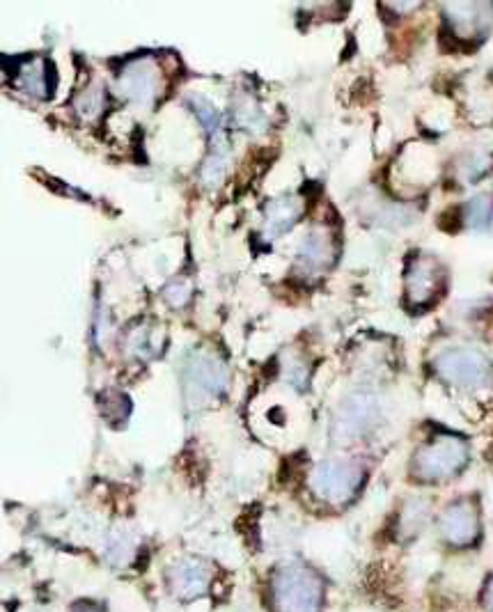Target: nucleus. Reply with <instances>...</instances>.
<instances>
[{
	"label": "nucleus",
	"mask_w": 493,
	"mask_h": 612,
	"mask_svg": "<svg viewBox=\"0 0 493 612\" xmlns=\"http://www.w3.org/2000/svg\"><path fill=\"white\" fill-rule=\"evenodd\" d=\"M448 28L457 39H480L493 19V5L489 3H448L443 7Z\"/></svg>",
	"instance_id": "9"
},
{
	"label": "nucleus",
	"mask_w": 493,
	"mask_h": 612,
	"mask_svg": "<svg viewBox=\"0 0 493 612\" xmlns=\"http://www.w3.org/2000/svg\"><path fill=\"white\" fill-rule=\"evenodd\" d=\"M303 211L301 200L296 195H280V198L271 200L266 207V218H264V230L269 237H278L292 230L294 223L299 221Z\"/></svg>",
	"instance_id": "13"
},
{
	"label": "nucleus",
	"mask_w": 493,
	"mask_h": 612,
	"mask_svg": "<svg viewBox=\"0 0 493 612\" xmlns=\"http://www.w3.org/2000/svg\"><path fill=\"white\" fill-rule=\"evenodd\" d=\"M273 603L278 612H319L324 606V585L315 571L289 564L273 578Z\"/></svg>",
	"instance_id": "1"
},
{
	"label": "nucleus",
	"mask_w": 493,
	"mask_h": 612,
	"mask_svg": "<svg viewBox=\"0 0 493 612\" xmlns=\"http://www.w3.org/2000/svg\"><path fill=\"white\" fill-rule=\"evenodd\" d=\"M191 106H193V113L198 115V120L202 122V127L207 129L211 140H214V147L225 145L221 138V117H218L214 104H209L205 97H191Z\"/></svg>",
	"instance_id": "16"
},
{
	"label": "nucleus",
	"mask_w": 493,
	"mask_h": 612,
	"mask_svg": "<svg viewBox=\"0 0 493 612\" xmlns=\"http://www.w3.org/2000/svg\"><path fill=\"white\" fill-rule=\"evenodd\" d=\"M491 216H493V202L489 195H477V198L468 200L464 209V218L468 225L475 227V230L487 227L491 223Z\"/></svg>",
	"instance_id": "18"
},
{
	"label": "nucleus",
	"mask_w": 493,
	"mask_h": 612,
	"mask_svg": "<svg viewBox=\"0 0 493 612\" xmlns=\"http://www.w3.org/2000/svg\"><path fill=\"white\" fill-rule=\"evenodd\" d=\"M211 583V569L205 560L198 557H186L170 569V590L179 599H195L205 594Z\"/></svg>",
	"instance_id": "11"
},
{
	"label": "nucleus",
	"mask_w": 493,
	"mask_h": 612,
	"mask_svg": "<svg viewBox=\"0 0 493 612\" xmlns=\"http://www.w3.org/2000/svg\"><path fill=\"white\" fill-rule=\"evenodd\" d=\"M106 104V94H104V85L101 83H90L88 88H85L81 94H78L74 101V111L78 117H83V120H95V117L104 111Z\"/></svg>",
	"instance_id": "15"
},
{
	"label": "nucleus",
	"mask_w": 493,
	"mask_h": 612,
	"mask_svg": "<svg viewBox=\"0 0 493 612\" xmlns=\"http://www.w3.org/2000/svg\"><path fill=\"white\" fill-rule=\"evenodd\" d=\"M228 367L209 353H193L184 367V392L191 404L223 395L228 388Z\"/></svg>",
	"instance_id": "5"
},
{
	"label": "nucleus",
	"mask_w": 493,
	"mask_h": 612,
	"mask_svg": "<svg viewBox=\"0 0 493 612\" xmlns=\"http://www.w3.org/2000/svg\"><path fill=\"white\" fill-rule=\"evenodd\" d=\"M425 516H427V505L422 500H413L409 502V507H406L404 512V528H409V532H416L422 523H425Z\"/></svg>",
	"instance_id": "22"
},
{
	"label": "nucleus",
	"mask_w": 493,
	"mask_h": 612,
	"mask_svg": "<svg viewBox=\"0 0 493 612\" xmlns=\"http://www.w3.org/2000/svg\"><path fill=\"white\" fill-rule=\"evenodd\" d=\"M484 601H487L489 612H493V578L489 580V585H487V594H484Z\"/></svg>",
	"instance_id": "24"
},
{
	"label": "nucleus",
	"mask_w": 493,
	"mask_h": 612,
	"mask_svg": "<svg viewBox=\"0 0 493 612\" xmlns=\"http://www.w3.org/2000/svg\"><path fill=\"white\" fill-rule=\"evenodd\" d=\"M49 72H51V65L44 58H33V60L21 62L19 69H17L19 85L37 99L49 97L51 88H53Z\"/></svg>",
	"instance_id": "14"
},
{
	"label": "nucleus",
	"mask_w": 493,
	"mask_h": 612,
	"mask_svg": "<svg viewBox=\"0 0 493 612\" xmlns=\"http://www.w3.org/2000/svg\"><path fill=\"white\" fill-rule=\"evenodd\" d=\"M434 370L452 386L484 388L493 381V365L484 353L475 349H448L438 353Z\"/></svg>",
	"instance_id": "3"
},
{
	"label": "nucleus",
	"mask_w": 493,
	"mask_h": 612,
	"mask_svg": "<svg viewBox=\"0 0 493 612\" xmlns=\"http://www.w3.org/2000/svg\"><path fill=\"white\" fill-rule=\"evenodd\" d=\"M363 482V468L354 461H322L312 470L310 486L322 500L347 502Z\"/></svg>",
	"instance_id": "6"
},
{
	"label": "nucleus",
	"mask_w": 493,
	"mask_h": 612,
	"mask_svg": "<svg viewBox=\"0 0 493 612\" xmlns=\"http://www.w3.org/2000/svg\"><path fill=\"white\" fill-rule=\"evenodd\" d=\"M161 69L152 58H136L124 65L120 74V92L133 104L150 106L161 94Z\"/></svg>",
	"instance_id": "8"
},
{
	"label": "nucleus",
	"mask_w": 493,
	"mask_h": 612,
	"mask_svg": "<svg viewBox=\"0 0 493 612\" xmlns=\"http://www.w3.org/2000/svg\"><path fill=\"white\" fill-rule=\"evenodd\" d=\"M443 289V266L432 255L411 257L406 266V298L413 308L432 305Z\"/></svg>",
	"instance_id": "7"
},
{
	"label": "nucleus",
	"mask_w": 493,
	"mask_h": 612,
	"mask_svg": "<svg viewBox=\"0 0 493 612\" xmlns=\"http://www.w3.org/2000/svg\"><path fill=\"white\" fill-rule=\"evenodd\" d=\"M468 461V447L461 438L438 436L422 445L413 459V473L425 482H441L457 475Z\"/></svg>",
	"instance_id": "2"
},
{
	"label": "nucleus",
	"mask_w": 493,
	"mask_h": 612,
	"mask_svg": "<svg viewBox=\"0 0 493 612\" xmlns=\"http://www.w3.org/2000/svg\"><path fill=\"white\" fill-rule=\"evenodd\" d=\"M225 166H228V156H225V145L214 147V152H211L209 159L205 161V166H202V182L207 186H216L221 182L225 175Z\"/></svg>",
	"instance_id": "19"
},
{
	"label": "nucleus",
	"mask_w": 493,
	"mask_h": 612,
	"mask_svg": "<svg viewBox=\"0 0 493 612\" xmlns=\"http://www.w3.org/2000/svg\"><path fill=\"white\" fill-rule=\"evenodd\" d=\"M74 612H101L95 603H88V601H81V603H76L74 606Z\"/></svg>",
	"instance_id": "23"
},
{
	"label": "nucleus",
	"mask_w": 493,
	"mask_h": 612,
	"mask_svg": "<svg viewBox=\"0 0 493 612\" xmlns=\"http://www.w3.org/2000/svg\"><path fill=\"white\" fill-rule=\"evenodd\" d=\"M335 257L333 237L322 227H315L305 234L299 246V264L305 271H324Z\"/></svg>",
	"instance_id": "12"
},
{
	"label": "nucleus",
	"mask_w": 493,
	"mask_h": 612,
	"mask_svg": "<svg viewBox=\"0 0 493 612\" xmlns=\"http://www.w3.org/2000/svg\"><path fill=\"white\" fill-rule=\"evenodd\" d=\"M480 532V521H477V512L473 502L457 500L445 509L441 516V535L445 541L455 546H468L477 539Z\"/></svg>",
	"instance_id": "10"
},
{
	"label": "nucleus",
	"mask_w": 493,
	"mask_h": 612,
	"mask_svg": "<svg viewBox=\"0 0 493 612\" xmlns=\"http://www.w3.org/2000/svg\"><path fill=\"white\" fill-rule=\"evenodd\" d=\"M163 298H166L172 308H184L191 298V287L182 280H175V282H170L166 289H163Z\"/></svg>",
	"instance_id": "21"
},
{
	"label": "nucleus",
	"mask_w": 493,
	"mask_h": 612,
	"mask_svg": "<svg viewBox=\"0 0 493 612\" xmlns=\"http://www.w3.org/2000/svg\"><path fill=\"white\" fill-rule=\"evenodd\" d=\"M127 347H129L133 356L140 358V360H147V358H152V356H156V353H159V344H156V340H154V331L147 326H140V328H136V331L129 333Z\"/></svg>",
	"instance_id": "17"
},
{
	"label": "nucleus",
	"mask_w": 493,
	"mask_h": 612,
	"mask_svg": "<svg viewBox=\"0 0 493 612\" xmlns=\"http://www.w3.org/2000/svg\"><path fill=\"white\" fill-rule=\"evenodd\" d=\"M234 115H237V122L239 127H244L248 131H253L260 127V124L264 122L262 113L257 111V108L253 106V101H244V104L237 106V111H234Z\"/></svg>",
	"instance_id": "20"
},
{
	"label": "nucleus",
	"mask_w": 493,
	"mask_h": 612,
	"mask_svg": "<svg viewBox=\"0 0 493 612\" xmlns=\"http://www.w3.org/2000/svg\"><path fill=\"white\" fill-rule=\"evenodd\" d=\"M381 418V404L372 392H354L344 397L333 418L335 441H354L365 436Z\"/></svg>",
	"instance_id": "4"
}]
</instances>
